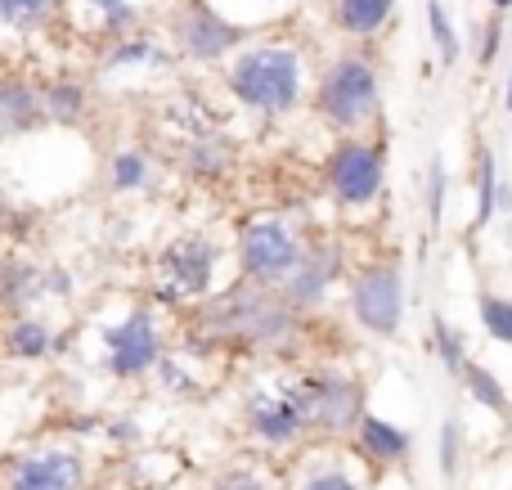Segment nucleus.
<instances>
[{"label":"nucleus","instance_id":"f257e3e1","mask_svg":"<svg viewBox=\"0 0 512 490\" xmlns=\"http://www.w3.org/2000/svg\"><path fill=\"white\" fill-rule=\"evenodd\" d=\"M198 333L207 342H234V347L252 351H283L297 338V306L279 288H265L256 279H239V284L212 293L198 302L194 315Z\"/></svg>","mask_w":512,"mask_h":490},{"label":"nucleus","instance_id":"f03ea898","mask_svg":"<svg viewBox=\"0 0 512 490\" xmlns=\"http://www.w3.org/2000/svg\"><path fill=\"white\" fill-rule=\"evenodd\" d=\"M225 86L248 113L283 117L301 108L310 86V63L292 41H252L225 68Z\"/></svg>","mask_w":512,"mask_h":490},{"label":"nucleus","instance_id":"7ed1b4c3","mask_svg":"<svg viewBox=\"0 0 512 490\" xmlns=\"http://www.w3.org/2000/svg\"><path fill=\"white\" fill-rule=\"evenodd\" d=\"M315 108L333 131H346V135H355L369 122H378V113H382L378 63H373L364 50L337 54L315 86Z\"/></svg>","mask_w":512,"mask_h":490},{"label":"nucleus","instance_id":"20e7f679","mask_svg":"<svg viewBox=\"0 0 512 490\" xmlns=\"http://www.w3.org/2000/svg\"><path fill=\"white\" fill-rule=\"evenodd\" d=\"M167 41L194 63H225L252 45V27L230 18L216 0H176L167 18Z\"/></svg>","mask_w":512,"mask_h":490},{"label":"nucleus","instance_id":"39448f33","mask_svg":"<svg viewBox=\"0 0 512 490\" xmlns=\"http://www.w3.org/2000/svg\"><path fill=\"white\" fill-rule=\"evenodd\" d=\"M306 248L301 234L292 225L274 221V216H252V221L239 225V239H234V257H239L243 279H256L265 288H283L297 266L306 261Z\"/></svg>","mask_w":512,"mask_h":490},{"label":"nucleus","instance_id":"423d86ee","mask_svg":"<svg viewBox=\"0 0 512 490\" xmlns=\"http://www.w3.org/2000/svg\"><path fill=\"white\" fill-rule=\"evenodd\" d=\"M162 360H167V342H162V324L149 306H135L117 324L99 329V369L117 383L153 374Z\"/></svg>","mask_w":512,"mask_h":490},{"label":"nucleus","instance_id":"0eeeda50","mask_svg":"<svg viewBox=\"0 0 512 490\" xmlns=\"http://www.w3.org/2000/svg\"><path fill=\"white\" fill-rule=\"evenodd\" d=\"M216 275H221V243L207 234H180L158 257V297L176 306L207 302L216 293Z\"/></svg>","mask_w":512,"mask_h":490},{"label":"nucleus","instance_id":"6e6552de","mask_svg":"<svg viewBox=\"0 0 512 490\" xmlns=\"http://www.w3.org/2000/svg\"><path fill=\"white\" fill-rule=\"evenodd\" d=\"M324 185L346 212H364L382 198V185H387V162H382V149L373 140H351L333 144L324 162Z\"/></svg>","mask_w":512,"mask_h":490},{"label":"nucleus","instance_id":"1a4fd4ad","mask_svg":"<svg viewBox=\"0 0 512 490\" xmlns=\"http://www.w3.org/2000/svg\"><path fill=\"white\" fill-rule=\"evenodd\" d=\"M351 315L373 338H396L405 324V275L391 261H369L351 275Z\"/></svg>","mask_w":512,"mask_h":490},{"label":"nucleus","instance_id":"9d476101","mask_svg":"<svg viewBox=\"0 0 512 490\" xmlns=\"http://www.w3.org/2000/svg\"><path fill=\"white\" fill-rule=\"evenodd\" d=\"M243 423H248L252 437L270 450L297 446V441L310 432L306 401H301V378H283V383H270V387H252L248 401H243Z\"/></svg>","mask_w":512,"mask_h":490},{"label":"nucleus","instance_id":"9b49d317","mask_svg":"<svg viewBox=\"0 0 512 490\" xmlns=\"http://www.w3.org/2000/svg\"><path fill=\"white\" fill-rule=\"evenodd\" d=\"M301 401H306L310 432H328V437H346L360 428L364 410V383L342 369H315L301 374Z\"/></svg>","mask_w":512,"mask_h":490},{"label":"nucleus","instance_id":"f8f14e48","mask_svg":"<svg viewBox=\"0 0 512 490\" xmlns=\"http://www.w3.org/2000/svg\"><path fill=\"white\" fill-rule=\"evenodd\" d=\"M90 468L81 450L68 446H41L27 455L9 459L5 468V490H86Z\"/></svg>","mask_w":512,"mask_h":490},{"label":"nucleus","instance_id":"ddd939ff","mask_svg":"<svg viewBox=\"0 0 512 490\" xmlns=\"http://www.w3.org/2000/svg\"><path fill=\"white\" fill-rule=\"evenodd\" d=\"M342 270H346V248H342V243H337V239L310 243L306 261H301L297 275H292L279 293L288 297V306H297V311H315V306L333 293V284L342 279Z\"/></svg>","mask_w":512,"mask_h":490},{"label":"nucleus","instance_id":"4468645a","mask_svg":"<svg viewBox=\"0 0 512 490\" xmlns=\"http://www.w3.org/2000/svg\"><path fill=\"white\" fill-rule=\"evenodd\" d=\"M140 14V0H68V18L99 41H122L140 32Z\"/></svg>","mask_w":512,"mask_h":490},{"label":"nucleus","instance_id":"2eb2a0df","mask_svg":"<svg viewBox=\"0 0 512 490\" xmlns=\"http://www.w3.org/2000/svg\"><path fill=\"white\" fill-rule=\"evenodd\" d=\"M41 122H50V117H45L41 86L18 77V72H9L5 86H0V135H5V140H23V135L36 131Z\"/></svg>","mask_w":512,"mask_h":490},{"label":"nucleus","instance_id":"dca6fc26","mask_svg":"<svg viewBox=\"0 0 512 490\" xmlns=\"http://www.w3.org/2000/svg\"><path fill=\"white\" fill-rule=\"evenodd\" d=\"M167 63V45L153 32H131L122 41H108V50L99 54V72L104 77H122V72H149Z\"/></svg>","mask_w":512,"mask_h":490},{"label":"nucleus","instance_id":"f3484780","mask_svg":"<svg viewBox=\"0 0 512 490\" xmlns=\"http://www.w3.org/2000/svg\"><path fill=\"white\" fill-rule=\"evenodd\" d=\"M41 297H50V288H45V266L23 261V257H9L5 275H0V302H5V311L27 315V311H36Z\"/></svg>","mask_w":512,"mask_h":490},{"label":"nucleus","instance_id":"a211bd4d","mask_svg":"<svg viewBox=\"0 0 512 490\" xmlns=\"http://www.w3.org/2000/svg\"><path fill=\"white\" fill-rule=\"evenodd\" d=\"M409 432L391 419H378V414H364L360 428H355V450H360L369 464H400L409 455Z\"/></svg>","mask_w":512,"mask_h":490},{"label":"nucleus","instance_id":"6ab92c4d","mask_svg":"<svg viewBox=\"0 0 512 490\" xmlns=\"http://www.w3.org/2000/svg\"><path fill=\"white\" fill-rule=\"evenodd\" d=\"M5 351H9V360H23V365H32V360H45L54 351V324L45 320V315H36V311L9 315V324H5Z\"/></svg>","mask_w":512,"mask_h":490},{"label":"nucleus","instance_id":"aec40b11","mask_svg":"<svg viewBox=\"0 0 512 490\" xmlns=\"http://www.w3.org/2000/svg\"><path fill=\"white\" fill-rule=\"evenodd\" d=\"M396 14V0H337L333 18L351 41H373Z\"/></svg>","mask_w":512,"mask_h":490},{"label":"nucleus","instance_id":"412c9836","mask_svg":"<svg viewBox=\"0 0 512 490\" xmlns=\"http://www.w3.org/2000/svg\"><path fill=\"white\" fill-rule=\"evenodd\" d=\"M41 95H45V117H50L54 126H81V122H86V113H90L86 81L54 77V81H45V86H41Z\"/></svg>","mask_w":512,"mask_h":490},{"label":"nucleus","instance_id":"4be33fe9","mask_svg":"<svg viewBox=\"0 0 512 490\" xmlns=\"http://www.w3.org/2000/svg\"><path fill=\"white\" fill-rule=\"evenodd\" d=\"M108 189L113 194H149L153 185H158V167H153V158L144 149H117L113 158H108Z\"/></svg>","mask_w":512,"mask_h":490},{"label":"nucleus","instance_id":"5701e85b","mask_svg":"<svg viewBox=\"0 0 512 490\" xmlns=\"http://www.w3.org/2000/svg\"><path fill=\"white\" fill-rule=\"evenodd\" d=\"M185 167L194 180H221L234 167V144L230 135H198L185 153Z\"/></svg>","mask_w":512,"mask_h":490},{"label":"nucleus","instance_id":"b1692460","mask_svg":"<svg viewBox=\"0 0 512 490\" xmlns=\"http://www.w3.org/2000/svg\"><path fill=\"white\" fill-rule=\"evenodd\" d=\"M423 18H427V36H432V45H436V59H441V68H454V63L463 59V36H459V27H454L450 9H445L441 0H427Z\"/></svg>","mask_w":512,"mask_h":490},{"label":"nucleus","instance_id":"393cba45","mask_svg":"<svg viewBox=\"0 0 512 490\" xmlns=\"http://www.w3.org/2000/svg\"><path fill=\"white\" fill-rule=\"evenodd\" d=\"M459 383L468 387V396L477 405H486L490 414H499V419H512V401H508V392H504V383H499L495 374H490L486 365H477V360H468L463 365V374H459Z\"/></svg>","mask_w":512,"mask_h":490},{"label":"nucleus","instance_id":"a878e982","mask_svg":"<svg viewBox=\"0 0 512 490\" xmlns=\"http://www.w3.org/2000/svg\"><path fill=\"white\" fill-rule=\"evenodd\" d=\"M499 185H504V176H499V162L490 149H477V216H472V225H490L499 216Z\"/></svg>","mask_w":512,"mask_h":490},{"label":"nucleus","instance_id":"bb28decb","mask_svg":"<svg viewBox=\"0 0 512 490\" xmlns=\"http://www.w3.org/2000/svg\"><path fill=\"white\" fill-rule=\"evenodd\" d=\"M54 9H59V0H0V23H5L9 36H23L50 23Z\"/></svg>","mask_w":512,"mask_h":490},{"label":"nucleus","instance_id":"cd10ccee","mask_svg":"<svg viewBox=\"0 0 512 490\" xmlns=\"http://www.w3.org/2000/svg\"><path fill=\"white\" fill-rule=\"evenodd\" d=\"M427 338H432V356L441 360V365L450 369L454 378H459L463 365H468V342H463V333L454 329L445 315H432V329H427Z\"/></svg>","mask_w":512,"mask_h":490},{"label":"nucleus","instance_id":"c85d7f7f","mask_svg":"<svg viewBox=\"0 0 512 490\" xmlns=\"http://www.w3.org/2000/svg\"><path fill=\"white\" fill-rule=\"evenodd\" d=\"M477 315H481V329H486L499 347H512V297L481 293L477 297Z\"/></svg>","mask_w":512,"mask_h":490},{"label":"nucleus","instance_id":"c756f323","mask_svg":"<svg viewBox=\"0 0 512 490\" xmlns=\"http://www.w3.org/2000/svg\"><path fill=\"white\" fill-rule=\"evenodd\" d=\"M445 189H450V171H445V158L436 153L432 171H427V225H432V234L445 221Z\"/></svg>","mask_w":512,"mask_h":490},{"label":"nucleus","instance_id":"7c9ffc66","mask_svg":"<svg viewBox=\"0 0 512 490\" xmlns=\"http://www.w3.org/2000/svg\"><path fill=\"white\" fill-rule=\"evenodd\" d=\"M459 464H463V423L459 419H445L441 423V473L459 477Z\"/></svg>","mask_w":512,"mask_h":490},{"label":"nucleus","instance_id":"2f4dec72","mask_svg":"<svg viewBox=\"0 0 512 490\" xmlns=\"http://www.w3.org/2000/svg\"><path fill=\"white\" fill-rule=\"evenodd\" d=\"M297 490H360V482H355L346 468L333 464V468H315V473H310Z\"/></svg>","mask_w":512,"mask_h":490},{"label":"nucleus","instance_id":"473e14b6","mask_svg":"<svg viewBox=\"0 0 512 490\" xmlns=\"http://www.w3.org/2000/svg\"><path fill=\"white\" fill-rule=\"evenodd\" d=\"M499 45H504V14H495L486 27H481V50H477V63L490 68L499 59Z\"/></svg>","mask_w":512,"mask_h":490},{"label":"nucleus","instance_id":"72a5a7b5","mask_svg":"<svg viewBox=\"0 0 512 490\" xmlns=\"http://www.w3.org/2000/svg\"><path fill=\"white\" fill-rule=\"evenodd\" d=\"M212 490H270V486H265L261 477L252 473V468H230V473L216 477Z\"/></svg>","mask_w":512,"mask_h":490},{"label":"nucleus","instance_id":"f704fd0d","mask_svg":"<svg viewBox=\"0 0 512 490\" xmlns=\"http://www.w3.org/2000/svg\"><path fill=\"white\" fill-rule=\"evenodd\" d=\"M45 288H50V297H72L77 279H72L68 270H45Z\"/></svg>","mask_w":512,"mask_h":490},{"label":"nucleus","instance_id":"c9c22d12","mask_svg":"<svg viewBox=\"0 0 512 490\" xmlns=\"http://www.w3.org/2000/svg\"><path fill=\"white\" fill-rule=\"evenodd\" d=\"M499 212H512V185H508V180L499 185Z\"/></svg>","mask_w":512,"mask_h":490},{"label":"nucleus","instance_id":"e433bc0d","mask_svg":"<svg viewBox=\"0 0 512 490\" xmlns=\"http://www.w3.org/2000/svg\"><path fill=\"white\" fill-rule=\"evenodd\" d=\"M504 108L512 113V59H508V86H504Z\"/></svg>","mask_w":512,"mask_h":490},{"label":"nucleus","instance_id":"4c0bfd02","mask_svg":"<svg viewBox=\"0 0 512 490\" xmlns=\"http://www.w3.org/2000/svg\"><path fill=\"white\" fill-rule=\"evenodd\" d=\"M490 9H495V14H508V9H512V0H490Z\"/></svg>","mask_w":512,"mask_h":490},{"label":"nucleus","instance_id":"58836bf2","mask_svg":"<svg viewBox=\"0 0 512 490\" xmlns=\"http://www.w3.org/2000/svg\"><path fill=\"white\" fill-rule=\"evenodd\" d=\"M270 5H288V0H270Z\"/></svg>","mask_w":512,"mask_h":490}]
</instances>
